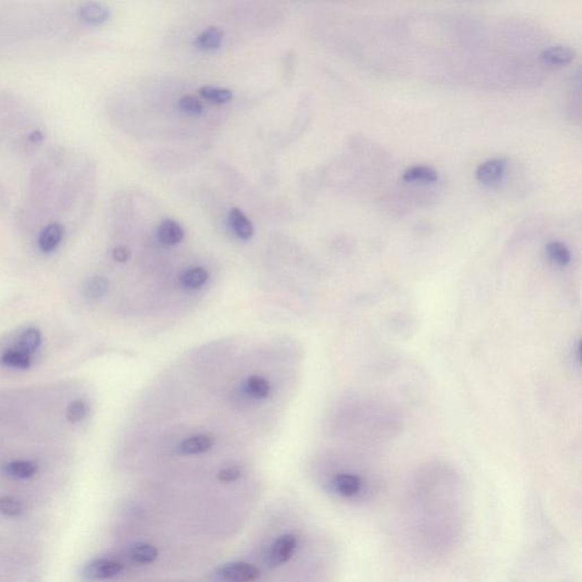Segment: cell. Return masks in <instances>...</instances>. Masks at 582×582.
I'll return each instance as SVG.
<instances>
[{
    "instance_id": "obj_1",
    "label": "cell",
    "mask_w": 582,
    "mask_h": 582,
    "mask_svg": "<svg viewBox=\"0 0 582 582\" xmlns=\"http://www.w3.org/2000/svg\"><path fill=\"white\" fill-rule=\"evenodd\" d=\"M400 517L404 539L418 560L430 564L446 560L460 547L469 517L460 479L443 468L420 473L409 486Z\"/></svg>"
},
{
    "instance_id": "obj_2",
    "label": "cell",
    "mask_w": 582,
    "mask_h": 582,
    "mask_svg": "<svg viewBox=\"0 0 582 582\" xmlns=\"http://www.w3.org/2000/svg\"><path fill=\"white\" fill-rule=\"evenodd\" d=\"M330 487L334 494L350 501L370 499L375 493L372 482L357 473H339L331 480Z\"/></svg>"
},
{
    "instance_id": "obj_3",
    "label": "cell",
    "mask_w": 582,
    "mask_h": 582,
    "mask_svg": "<svg viewBox=\"0 0 582 582\" xmlns=\"http://www.w3.org/2000/svg\"><path fill=\"white\" fill-rule=\"evenodd\" d=\"M259 570L247 562H233L221 567L215 572L222 582H254L259 578Z\"/></svg>"
},
{
    "instance_id": "obj_4",
    "label": "cell",
    "mask_w": 582,
    "mask_h": 582,
    "mask_svg": "<svg viewBox=\"0 0 582 582\" xmlns=\"http://www.w3.org/2000/svg\"><path fill=\"white\" fill-rule=\"evenodd\" d=\"M123 571V564L110 558L89 560L81 570V576L88 580L110 579Z\"/></svg>"
},
{
    "instance_id": "obj_5",
    "label": "cell",
    "mask_w": 582,
    "mask_h": 582,
    "mask_svg": "<svg viewBox=\"0 0 582 582\" xmlns=\"http://www.w3.org/2000/svg\"><path fill=\"white\" fill-rule=\"evenodd\" d=\"M506 160L504 158H491L479 165L475 171V178L483 186H497L503 181L507 172Z\"/></svg>"
},
{
    "instance_id": "obj_6",
    "label": "cell",
    "mask_w": 582,
    "mask_h": 582,
    "mask_svg": "<svg viewBox=\"0 0 582 582\" xmlns=\"http://www.w3.org/2000/svg\"><path fill=\"white\" fill-rule=\"evenodd\" d=\"M298 546V538L295 535H284L277 539L268 551V563L275 567L286 563L293 556Z\"/></svg>"
},
{
    "instance_id": "obj_7",
    "label": "cell",
    "mask_w": 582,
    "mask_h": 582,
    "mask_svg": "<svg viewBox=\"0 0 582 582\" xmlns=\"http://www.w3.org/2000/svg\"><path fill=\"white\" fill-rule=\"evenodd\" d=\"M405 182L431 185L439 180V173L434 167L427 165H414L407 169L403 174Z\"/></svg>"
},
{
    "instance_id": "obj_8",
    "label": "cell",
    "mask_w": 582,
    "mask_h": 582,
    "mask_svg": "<svg viewBox=\"0 0 582 582\" xmlns=\"http://www.w3.org/2000/svg\"><path fill=\"white\" fill-rule=\"evenodd\" d=\"M64 228L58 223L49 224L41 231L39 236V247L44 253L54 252L63 239Z\"/></svg>"
},
{
    "instance_id": "obj_9",
    "label": "cell",
    "mask_w": 582,
    "mask_h": 582,
    "mask_svg": "<svg viewBox=\"0 0 582 582\" xmlns=\"http://www.w3.org/2000/svg\"><path fill=\"white\" fill-rule=\"evenodd\" d=\"M229 221H230L231 228L236 233L237 237H239L240 239L248 240L252 238L254 234V227L253 223L249 221L248 217L246 216L239 208L233 207L230 209L229 213Z\"/></svg>"
},
{
    "instance_id": "obj_10",
    "label": "cell",
    "mask_w": 582,
    "mask_h": 582,
    "mask_svg": "<svg viewBox=\"0 0 582 582\" xmlns=\"http://www.w3.org/2000/svg\"><path fill=\"white\" fill-rule=\"evenodd\" d=\"M213 445H214L213 438L207 434H198V436H192L185 439L180 445V450L181 453L186 455H197V454L206 453L211 450Z\"/></svg>"
},
{
    "instance_id": "obj_11",
    "label": "cell",
    "mask_w": 582,
    "mask_h": 582,
    "mask_svg": "<svg viewBox=\"0 0 582 582\" xmlns=\"http://www.w3.org/2000/svg\"><path fill=\"white\" fill-rule=\"evenodd\" d=\"M157 234L165 245H176L185 238V230L176 221L164 220L158 227Z\"/></svg>"
},
{
    "instance_id": "obj_12",
    "label": "cell",
    "mask_w": 582,
    "mask_h": 582,
    "mask_svg": "<svg viewBox=\"0 0 582 582\" xmlns=\"http://www.w3.org/2000/svg\"><path fill=\"white\" fill-rule=\"evenodd\" d=\"M224 33L216 26H209L206 28L196 39V47L204 51H215L221 47L223 41Z\"/></svg>"
},
{
    "instance_id": "obj_13",
    "label": "cell",
    "mask_w": 582,
    "mask_h": 582,
    "mask_svg": "<svg viewBox=\"0 0 582 582\" xmlns=\"http://www.w3.org/2000/svg\"><path fill=\"white\" fill-rule=\"evenodd\" d=\"M130 560L137 564H151L158 557L157 548L153 545L138 542L130 546L128 551Z\"/></svg>"
},
{
    "instance_id": "obj_14",
    "label": "cell",
    "mask_w": 582,
    "mask_h": 582,
    "mask_svg": "<svg viewBox=\"0 0 582 582\" xmlns=\"http://www.w3.org/2000/svg\"><path fill=\"white\" fill-rule=\"evenodd\" d=\"M576 56L572 48L565 46H554L545 49L542 53V60L551 65H565Z\"/></svg>"
},
{
    "instance_id": "obj_15",
    "label": "cell",
    "mask_w": 582,
    "mask_h": 582,
    "mask_svg": "<svg viewBox=\"0 0 582 582\" xmlns=\"http://www.w3.org/2000/svg\"><path fill=\"white\" fill-rule=\"evenodd\" d=\"M5 472L12 478L30 479L38 472V465L31 461H13L7 463Z\"/></svg>"
},
{
    "instance_id": "obj_16",
    "label": "cell",
    "mask_w": 582,
    "mask_h": 582,
    "mask_svg": "<svg viewBox=\"0 0 582 582\" xmlns=\"http://www.w3.org/2000/svg\"><path fill=\"white\" fill-rule=\"evenodd\" d=\"M208 279H209V274L207 270L203 268H194L183 273L181 277V284L187 289H200L202 286L207 284Z\"/></svg>"
},
{
    "instance_id": "obj_17",
    "label": "cell",
    "mask_w": 582,
    "mask_h": 582,
    "mask_svg": "<svg viewBox=\"0 0 582 582\" xmlns=\"http://www.w3.org/2000/svg\"><path fill=\"white\" fill-rule=\"evenodd\" d=\"M199 94L202 95L203 98L207 99L208 101L219 105L230 103L233 98V94L230 89L212 87V85H206V87L199 89Z\"/></svg>"
},
{
    "instance_id": "obj_18",
    "label": "cell",
    "mask_w": 582,
    "mask_h": 582,
    "mask_svg": "<svg viewBox=\"0 0 582 582\" xmlns=\"http://www.w3.org/2000/svg\"><path fill=\"white\" fill-rule=\"evenodd\" d=\"M546 253L549 259L560 266H567L571 262V253L563 243L551 241L546 247Z\"/></svg>"
},
{
    "instance_id": "obj_19",
    "label": "cell",
    "mask_w": 582,
    "mask_h": 582,
    "mask_svg": "<svg viewBox=\"0 0 582 582\" xmlns=\"http://www.w3.org/2000/svg\"><path fill=\"white\" fill-rule=\"evenodd\" d=\"M246 387H247L249 395L254 398H257V400H264L271 393L270 382L263 377H258V375L249 377Z\"/></svg>"
},
{
    "instance_id": "obj_20",
    "label": "cell",
    "mask_w": 582,
    "mask_h": 582,
    "mask_svg": "<svg viewBox=\"0 0 582 582\" xmlns=\"http://www.w3.org/2000/svg\"><path fill=\"white\" fill-rule=\"evenodd\" d=\"M1 363L10 368L26 370L31 366V357L22 350H8L1 356Z\"/></svg>"
},
{
    "instance_id": "obj_21",
    "label": "cell",
    "mask_w": 582,
    "mask_h": 582,
    "mask_svg": "<svg viewBox=\"0 0 582 582\" xmlns=\"http://www.w3.org/2000/svg\"><path fill=\"white\" fill-rule=\"evenodd\" d=\"M110 289V282L104 277H95L85 284V296L92 300L103 298Z\"/></svg>"
},
{
    "instance_id": "obj_22",
    "label": "cell",
    "mask_w": 582,
    "mask_h": 582,
    "mask_svg": "<svg viewBox=\"0 0 582 582\" xmlns=\"http://www.w3.org/2000/svg\"><path fill=\"white\" fill-rule=\"evenodd\" d=\"M19 350L26 352L28 355L35 352L41 345L40 331L38 329H35V327L28 329L19 337Z\"/></svg>"
},
{
    "instance_id": "obj_23",
    "label": "cell",
    "mask_w": 582,
    "mask_h": 582,
    "mask_svg": "<svg viewBox=\"0 0 582 582\" xmlns=\"http://www.w3.org/2000/svg\"><path fill=\"white\" fill-rule=\"evenodd\" d=\"M24 512V506L21 502L10 496L0 497V513L6 516H19Z\"/></svg>"
},
{
    "instance_id": "obj_24",
    "label": "cell",
    "mask_w": 582,
    "mask_h": 582,
    "mask_svg": "<svg viewBox=\"0 0 582 582\" xmlns=\"http://www.w3.org/2000/svg\"><path fill=\"white\" fill-rule=\"evenodd\" d=\"M87 413H88V405L85 400H76V402L69 404V406L67 407V421L71 422V423H78V422L85 419Z\"/></svg>"
},
{
    "instance_id": "obj_25",
    "label": "cell",
    "mask_w": 582,
    "mask_h": 582,
    "mask_svg": "<svg viewBox=\"0 0 582 582\" xmlns=\"http://www.w3.org/2000/svg\"><path fill=\"white\" fill-rule=\"evenodd\" d=\"M179 108L183 113L189 114V115H199L204 112L202 101L194 96H185L181 98L179 101Z\"/></svg>"
},
{
    "instance_id": "obj_26",
    "label": "cell",
    "mask_w": 582,
    "mask_h": 582,
    "mask_svg": "<svg viewBox=\"0 0 582 582\" xmlns=\"http://www.w3.org/2000/svg\"><path fill=\"white\" fill-rule=\"evenodd\" d=\"M82 16L89 22L101 23L108 17V10L99 5L92 3L82 10Z\"/></svg>"
},
{
    "instance_id": "obj_27",
    "label": "cell",
    "mask_w": 582,
    "mask_h": 582,
    "mask_svg": "<svg viewBox=\"0 0 582 582\" xmlns=\"http://www.w3.org/2000/svg\"><path fill=\"white\" fill-rule=\"evenodd\" d=\"M241 477V470L237 466H231L227 469L221 470L217 478L222 482H232L236 481Z\"/></svg>"
},
{
    "instance_id": "obj_28",
    "label": "cell",
    "mask_w": 582,
    "mask_h": 582,
    "mask_svg": "<svg viewBox=\"0 0 582 582\" xmlns=\"http://www.w3.org/2000/svg\"><path fill=\"white\" fill-rule=\"evenodd\" d=\"M112 255H113L114 259L119 262V263H126L130 258V250L126 248V247L120 246V247H117V248L114 249Z\"/></svg>"
}]
</instances>
